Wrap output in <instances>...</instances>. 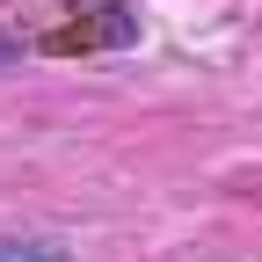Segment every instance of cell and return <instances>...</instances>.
Masks as SVG:
<instances>
[{
	"mask_svg": "<svg viewBox=\"0 0 262 262\" xmlns=\"http://www.w3.org/2000/svg\"><path fill=\"white\" fill-rule=\"evenodd\" d=\"M0 262H66L58 241H0Z\"/></svg>",
	"mask_w": 262,
	"mask_h": 262,
	"instance_id": "1",
	"label": "cell"
},
{
	"mask_svg": "<svg viewBox=\"0 0 262 262\" xmlns=\"http://www.w3.org/2000/svg\"><path fill=\"white\" fill-rule=\"evenodd\" d=\"M0 58H8V44H0Z\"/></svg>",
	"mask_w": 262,
	"mask_h": 262,
	"instance_id": "2",
	"label": "cell"
}]
</instances>
